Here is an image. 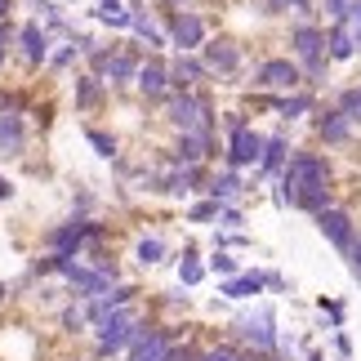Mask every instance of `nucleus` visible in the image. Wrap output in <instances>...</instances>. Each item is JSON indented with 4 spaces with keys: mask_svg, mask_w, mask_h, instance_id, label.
I'll use <instances>...</instances> for the list:
<instances>
[{
    "mask_svg": "<svg viewBox=\"0 0 361 361\" xmlns=\"http://www.w3.org/2000/svg\"><path fill=\"white\" fill-rule=\"evenodd\" d=\"M232 335H237V339L245 343V353H255L259 361H276V343H281V330H276V312L268 308V303L237 312V322H232Z\"/></svg>",
    "mask_w": 361,
    "mask_h": 361,
    "instance_id": "nucleus-1",
    "label": "nucleus"
},
{
    "mask_svg": "<svg viewBox=\"0 0 361 361\" xmlns=\"http://www.w3.org/2000/svg\"><path fill=\"white\" fill-rule=\"evenodd\" d=\"M165 121H170L174 130H183V134H214V107L197 90L170 94V99H165Z\"/></svg>",
    "mask_w": 361,
    "mask_h": 361,
    "instance_id": "nucleus-2",
    "label": "nucleus"
},
{
    "mask_svg": "<svg viewBox=\"0 0 361 361\" xmlns=\"http://www.w3.org/2000/svg\"><path fill=\"white\" fill-rule=\"evenodd\" d=\"M138 322H143V317H138L134 308H121V312H112V317H103V322L94 326V357H99V361L125 357V348H130Z\"/></svg>",
    "mask_w": 361,
    "mask_h": 361,
    "instance_id": "nucleus-3",
    "label": "nucleus"
},
{
    "mask_svg": "<svg viewBox=\"0 0 361 361\" xmlns=\"http://www.w3.org/2000/svg\"><path fill=\"white\" fill-rule=\"evenodd\" d=\"M330 183V161L322 152H290L286 170H281V192H299V188H322Z\"/></svg>",
    "mask_w": 361,
    "mask_h": 361,
    "instance_id": "nucleus-4",
    "label": "nucleus"
},
{
    "mask_svg": "<svg viewBox=\"0 0 361 361\" xmlns=\"http://www.w3.org/2000/svg\"><path fill=\"white\" fill-rule=\"evenodd\" d=\"M103 237V224H94V219H85V214H76V219H67V224H59V228H49L45 232V245H49V255H80L85 250V241H99Z\"/></svg>",
    "mask_w": 361,
    "mask_h": 361,
    "instance_id": "nucleus-5",
    "label": "nucleus"
},
{
    "mask_svg": "<svg viewBox=\"0 0 361 361\" xmlns=\"http://www.w3.org/2000/svg\"><path fill=\"white\" fill-rule=\"evenodd\" d=\"M174 343H178V330L174 326H147V322H138L130 348H125V361H152V357L170 353Z\"/></svg>",
    "mask_w": 361,
    "mask_h": 361,
    "instance_id": "nucleus-6",
    "label": "nucleus"
},
{
    "mask_svg": "<svg viewBox=\"0 0 361 361\" xmlns=\"http://www.w3.org/2000/svg\"><path fill=\"white\" fill-rule=\"evenodd\" d=\"M317 232H322V237L335 245V250H343V255H348V250L357 245V224H353V214L335 210V205L317 214Z\"/></svg>",
    "mask_w": 361,
    "mask_h": 361,
    "instance_id": "nucleus-7",
    "label": "nucleus"
},
{
    "mask_svg": "<svg viewBox=\"0 0 361 361\" xmlns=\"http://www.w3.org/2000/svg\"><path fill=\"white\" fill-rule=\"evenodd\" d=\"M63 281L76 290V299H99V295H107V290L116 286V276H107V272H99V268H80V263H67V272H63Z\"/></svg>",
    "mask_w": 361,
    "mask_h": 361,
    "instance_id": "nucleus-8",
    "label": "nucleus"
},
{
    "mask_svg": "<svg viewBox=\"0 0 361 361\" xmlns=\"http://www.w3.org/2000/svg\"><path fill=\"white\" fill-rule=\"evenodd\" d=\"M299 80H303V72H299V63H290V59H268L255 72V85L259 90H290V94H295Z\"/></svg>",
    "mask_w": 361,
    "mask_h": 361,
    "instance_id": "nucleus-9",
    "label": "nucleus"
},
{
    "mask_svg": "<svg viewBox=\"0 0 361 361\" xmlns=\"http://www.w3.org/2000/svg\"><path fill=\"white\" fill-rule=\"evenodd\" d=\"M170 45L178 54H192L205 45V18L201 13H174L170 18Z\"/></svg>",
    "mask_w": 361,
    "mask_h": 361,
    "instance_id": "nucleus-10",
    "label": "nucleus"
},
{
    "mask_svg": "<svg viewBox=\"0 0 361 361\" xmlns=\"http://www.w3.org/2000/svg\"><path fill=\"white\" fill-rule=\"evenodd\" d=\"M263 143H268V138H263V134H255V130L228 134V170H241V165H259V157H263Z\"/></svg>",
    "mask_w": 361,
    "mask_h": 361,
    "instance_id": "nucleus-11",
    "label": "nucleus"
},
{
    "mask_svg": "<svg viewBox=\"0 0 361 361\" xmlns=\"http://www.w3.org/2000/svg\"><path fill=\"white\" fill-rule=\"evenodd\" d=\"M276 201L281 205H295V210H303V214H322V210H330L335 205V192H330V183H322V188H299V192H276Z\"/></svg>",
    "mask_w": 361,
    "mask_h": 361,
    "instance_id": "nucleus-12",
    "label": "nucleus"
},
{
    "mask_svg": "<svg viewBox=\"0 0 361 361\" xmlns=\"http://www.w3.org/2000/svg\"><path fill=\"white\" fill-rule=\"evenodd\" d=\"M205 49V72H219V76H237L241 72V49L232 45V40H210V45H201Z\"/></svg>",
    "mask_w": 361,
    "mask_h": 361,
    "instance_id": "nucleus-13",
    "label": "nucleus"
},
{
    "mask_svg": "<svg viewBox=\"0 0 361 361\" xmlns=\"http://www.w3.org/2000/svg\"><path fill=\"white\" fill-rule=\"evenodd\" d=\"M134 85H138V94H143V99H161V94L170 90V63H161V59L138 63Z\"/></svg>",
    "mask_w": 361,
    "mask_h": 361,
    "instance_id": "nucleus-14",
    "label": "nucleus"
},
{
    "mask_svg": "<svg viewBox=\"0 0 361 361\" xmlns=\"http://www.w3.org/2000/svg\"><path fill=\"white\" fill-rule=\"evenodd\" d=\"M214 157V134H178L174 165H201Z\"/></svg>",
    "mask_w": 361,
    "mask_h": 361,
    "instance_id": "nucleus-15",
    "label": "nucleus"
},
{
    "mask_svg": "<svg viewBox=\"0 0 361 361\" xmlns=\"http://www.w3.org/2000/svg\"><path fill=\"white\" fill-rule=\"evenodd\" d=\"M290 45H295V54H299V63H317V59H326V32L322 27H295L290 32Z\"/></svg>",
    "mask_w": 361,
    "mask_h": 361,
    "instance_id": "nucleus-16",
    "label": "nucleus"
},
{
    "mask_svg": "<svg viewBox=\"0 0 361 361\" xmlns=\"http://www.w3.org/2000/svg\"><path fill=\"white\" fill-rule=\"evenodd\" d=\"M210 72H205V63L201 59H192V54H178V59L170 63V85L183 94V90H192L197 80H205Z\"/></svg>",
    "mask_w": 361,
    "mask_h": 361,
    "instance_id": "nucleus-17",
    "label": "nucleus"
},
{
    "mask_svg": "<svg viewBox=\"0 0 361 361\" xmlns=\"http://www.w3.org/2000/svg\"><path fill=\"white\" fill-rule=\"evenodd\" d=\"M312 130L322 134L326 143H335V147H339V143H348V138H353V121H348V116H343L339 107H335V112H317Z\"/></svg>",
    "mask_w": 361,
    "mask_h": 361,
    "instance_id": "nucleus-18",
    "label": "nucleus"
},
{
    "mask_svg": "<svg viewBox=\"0 0 361 361\" xmlns=\"http://www.w3.org/2000/svg\"><path fill=\"white\" fill-rule=\"evenodd\" d=\"M18 45H23L27 67H40V63L49 59V36H45V27H36V23H27L23 32H18Z\"/></svg>",
    "mask_w": 361,
    "mask_h": 361,
    "instance_id": "nucleus-19",
    "label": "nucleus"
},
{
    "mask_svg": "<svg viewBox=\"0 0 361 361\" xmlns=\"http://www.w3.org/2000/svg\"><path fill=\"white\" fill-rule=\"evenodd\" d=\"M205 192H210V201H219V205H237V197L245 192V183H241L237 170H224V174L205 178Z\"/></svg>",
    "mask_w": 361,
    "mask_h": 361,
    "instance_id": "nucleus-20",
    "label": "nucleus"
},
{
    "mask_svg": "<svg viewBox=\"0 0 361 361\" xmlns=\"http://www.w3.org/2000/svg\"><path fill=\"white\" fill-rule=\"evenodd\" d=\"M23 143H27L23 116H18V112H0V152H5V157H18Z\"/></svg>",
    "mask_w": 361,
    "mask_h": 361,
    "instance_id": "nucleus-21",
    "label": "nucleus"
},
{
    "mask_svg": "<svg viewBox=\"0 0 361 361\" xmlns=\"http://www.w3.org/2000/svg\"><path fill=\"white\" fill-rule=\"evenodd\" d=\"M219 295H228V299H255L263 295V272H237V276H228L224 286H219Z\"/></svg>",
    "mask_w": 361,
    "mask_h": 361,
    "instance_id": "nucleus-22",
    "label": "nucleus"
},
{
    "mask_svg": "<svg viewBox=\"0 0 361 361\" xmlns=\"http://www.w3.org/2000/svg\"><path fill=\"white\" fill-rule=\"evenodd\" d=\"M72 99H76V112H94V107H103L107 90H103V80H99V76H76Z\"/></svg>",
    "mask_w": 361,
    "mask_h": 361,
    "instance_id": "nucleus-23",
    "label": "nucleus"
},
{
    "mask_svg": "<svg viewBox=\"0 0 361 361\" xmlns=\"http://www.w3.org/2000/svg\"><path fill=\"white\" fill-rule=\"evenodd\" d=\"M286 161H290V147H286V138H281V134H272L268 143H263V157H259V178H268V174H281V170H286Z\"/></svg>",
    "mask_w": 361,
    "mask_h": 361,
    "instance_id": "nucleus-24",
    "label": "nucleus"
},
{
    "mask_svg": "<svg viewBox=\"0 0 361 361\" xmlns=\"http://www.w3.org/2000/svg\"><path fill=\"white\" fill-rule=\"evenodd\" d=\"M353 54H357V36H353V27H348V23H335V32L326 36V59L343 63V59H353Z\"/></svg>",
    "mask_w": 361,
    "mask_h": 361,
    "instance_id": "nucleus-25",
    "label": "nucleus"
},
{
    "mask_svg": "<svg viewBox=\"0 0 361 361\" xmlns=\"http://www.w3.org/2000/svg\"><path fill=\"white\" fill-rule=\"evenodd\" d=\"M165 255H170V250H165L161 237H143V241L134 245V259L143 263V268H157V263H165Z\"/></svg>",
    "mask_w": 361,
    "mask_h": 361,
    "instance_id": "nucleus-26",
    "label": "nucleus"
},
{
    "mask_svg": "<svg viewBox=\"0 0 361 361\" xmlns=\"http://www.w3.org/2000/svg\"><path fill=\"white\" fill-rule=\"evenodd\" d=\"M99 18L107 27H130L134 23V9H125L121 0H99Z\"/></svg>",
    "mask_w": 361,
    "mask_h": 361,
    "instance_id": "nucleus-27",
    "label": "nucleus"
},
{
    "mask_svg": "<svg viewBox=\"0 0 361 361\" xmlns=\"http://www.w3.org/2000/svg\"><path fill=\"white\" fill-rule=\"evenodd\" d=\"M130 27H134V32H138V40H147V45H152V49H161V45H170V36H165V32H161V27H157V23H152V18H143V13H134V23H130Z\"/></svg>",
    "mask_w": 361,
    "mask_h": 361,
    "instance_id": "nucleus-28",
    "label": "nucleus"
},
{
    "mask_svg": "<svg viewBox=\"0 0 361 361\" xmlns=\"http://www.w3.org/2000/svg\"><path fill=\"white\" fill-rule=\"evenodd\" d=\"M210 272L228 281V276H237V272H245V268H241V259L232 255V250H214V255H210Z\"/></svg>",
    "mask_w": 361,
    "mask_h": 361,
    "instance_id": "nucleus-29",
    "label": "nucleus"
},
{
    "mask_svg": "<svg viewBox=\"0 0 361 361\" xmlns=\"http://www.w3.org/2000/svg\"><path fill=\"white\" fill-rule=\"evenodd\" d=\"M201 361H259V357L245 348H232V343H214V348H201Z\"/></svg>",
    "mask_w": 361,
    "mask_h": 361,
    "instance_id": "nucleus-30",
    "label": "nucleus"
},
{
    "mask_svg": "<svg viewBox=\"0 0 361 361\" xmlns=\"http://www.w3.org/2000/svg\"><path fill=\"white\" fill-rule=\"evenodd\" d=\"M276 112H281L286 121H295L303 112H312V94H286V99H276Z\"/></svg>",
    "mask_w": 361,
    "mask_h": 361,
    "instance_id": "nucleus-31",
    "label": "nucleus"
},
{
    "mask_svg": "<svg viewBox=\"0 0 361 361\" xmlns=\"http://www.w3.org/2000/svg\"><path fill=\"white\" fill-rule=\"evenodd\" d=\"M178 281H183V286H201L205 281V263L197 259V250H188L183 263H178Z\"/></svg>",
    "mask_w": 361,
    "mask_h": 361,
    "instance_id": "nucleus-32",
    "label": "nucleus"
},
{
    "mask_svg": "<svg viewBox=\"0 0 361 361\" xmlns=\"http://www.w3.org/2000/svg\"><path fill=\"white\" fill-rule=\"evenodd\" d=\"M85 138H90V147L99 152V157H107V161L116 157V138L107 134V130H99V125H90V130H85Z\"/></svg>",
    "mask_w": 361,
    "mask_h": 361,
    "instance_id": "nucleus-33",
    "label": "nucleus"
},
{
    "mask_svg": "<svg viewBox=\"0 0 361 361\" xmlns=\"http://www.w3.org/2000/svg\"><path fill=\"white\" fill-rule=\"evenodd\" d=\"M339 112L361 125V85H353V90H343V94H339Z\"/></svg>",
    "mask_w": 361,
    "mask_h": 361,
    "instance_id": "nucleus-34",
    "label": "nucleus"
},
{
    "mask_svg": "<svg viewBox=\"0 0 361 361\" xmlns=\"http://www.w3.org/2000/svg\"><path fill=\"white\" fill-rule=\"evenodd\" d=\"M219 210H224L219 201H197L188 210V224H210V219H219Z\"/></svg>",
    "mask_w": 361,
    "mask_h": 361,
    "instance_id": "nucleus-35",
    "label": "nucleus"
},
{
    "mask_svg": "<svg viewBox=\"0 0 361 361\" xmlns=\"http://www.w3.org/2000/svg\"><path fill=\"white\" fill-rule=\"evenodd\" d=\"M59 326L67 330V335H80L90 322H85V308H63V317H59Z\"/></svg>",
    "mask_w": 361,
    "mask_h": 361,
    "instance_id": "nucleus-36",
    "label": "nucleus"
},
{
    "mask_svg": "<svg viewBox=\"0 0 361 361\" xmlns=\"http://www.w3.org/2000/svg\"><path fill=\"white\" fill-rule=\"evenodd\" d=\"M317 308L330 317V330H343V303H339V299H322Z\"/></svg>",
    "mask_w": 361,
    "mask_h": 361,
    "instance_id": "nucleus-37",
    "label": "nucleus"
},
{
    "mask_svg": "<svg viewBox=\"0 0 361 361\" xmlns=\"http://www.w3.org/2000/svg\"><path fill=\"white\" fill-rule=\"evenodd\" d=\"M219 224H224L228 232H241V224H245V214L237 210V205H224V210H219Z\"/></svg>",
    "mask_w": 361,
    "mask_h": 361,
    "instance_id": "nucleus-38",
    "label": "nucleus"
},
{
    "mask_svg": "<svg viewBox=\"0 0 361 361\" xmlns=\"http://www.w3.org/2000/svg\"><path fill=\"white\" fill-rule=\"evenodd\" d=\"M286 9L308 13V0H268V13H286Z\"/></svg>",
    "mask_w": 361,
    "mask_h": 361,
    "instance_id": "nucleus-39",
    "label": "nucleus"
},
{
    "mask_svg": "<svg viewBox=\"0 0 361 361\" xmlns=\"http://www.w3.org/2000/svg\"><path fill=\"white\" fill-rule=\"evenodd\" d=\"M224 130H228V134H241V130H250L245 112H228V116H224Z\"/></svg>",
    "mask_w": 361,
    "mask_h": 361,
    "instance_id": "nucleus-40",
    "label": "nucleus"
},
{
    "mask_svg": "<svg viewBox=\"0 0 361 361\" xmlns=\"http://www.w3.org/2000/svg\"><path fill=\"white\" fill-rule=\"evenodd\" d=\"M326 13L335 23H348V0H326Z\"/></svg>",
    "mask_w": 361,
    "mask_h": 361,
    "instance_id": "nucleus-41",
    "label": "nucleus"
},
{
    "mask_svg": "<svg viewBox=\"0 0 361 361\" xmlns=\"http://www.w3.org/2000/svg\"><path fill=\"white\" fill-rule=\"evenodd\" d=\"M335 353H339V361H353V339L343 330H335Z\"/></svg>",
    "mask_w": 361,
    "mask_h": 361,
    "instance_id": "nucleus-42",
    "label": "nucleus"
},
{
    "mask_svg": "<svg viewBox=\"0 0 361 361\" xmlns=\"http://www.w3.org/2000/svg\"><path fill=\"white\" fill-rule=\"evenodd\" d=\"M348 268H353V281L361 286V241H357V245L348 250Z\"/></svg>",
    "mask_w": 361,
    "mask_h": 361,
    "instance_id": "nucleus-43",
    "label": "nucleus"
},
{
    "mask_svg": "<svg viewBox=\"0 0 361 361\" xmlns=\"http://www.w3.org/2000/svg\"><path fill=\"white\" fill-rule=\"evenodd\" d=\"M76 54H80L76 45H63V49H59V54H54V59H49V63H54V67H67V63H72V59H76Z\"/></svg>",
    "mask_w": 361,
    "mask_h": 361,
    "instance_id": "nucleus-44",
    "label": "nucleus"
},
{
    "mask_svg": "<svg viewBox=\"0 0 361 361\" xmlns=\"http://www.w3.org/2000/svg\"><path fill=\"white\" fill-rule=\"evenodd\" d=\"M348 27L361 32V0H348Z\"/></svg>",
    "mask_w": 361,
    "mask_h": 361,
    "instance_id": "nucleus-45",
    "label": "nucleus"
},
{
    "mask_svg": "<svg viewBox=\"0 0 361 361\" xmlns=\"http://www.w3.org/2000/svg\"><path fill=\"white\" fill-rule=\"evenodd\" d=\"M263 290H286V276L281 272H263Z\"/></svg>",
    "mask_w": 361,
    "mask_h": 361,
    "instance_id": "nucleus-46",
    "label": "nucleus"
},
{
    "mask_svg": "<svg viewBox=\"0 0 361 361\" xmlns=\"http://www.w3.org/2000/svg\"><path fill=\"white\" fill-rule=\"evenodd\" d=\"M9 40H13V27H9V23H0V54L9 49Z\"/></svg>",
    "mask_w": 361,
    "mask_h": 361,
    "instance_id": "nucleus-47",
    "label": "nucleus"
},
{
    "mask_svg": "<svg viewBox=\"0 0 361 361\" xmlns=\"http://www.w3.org/2000/svg\"><path fill=\"white\" fill-rule=\"evenodd\" d=\"M9 197H13V183H9L5 174H0V201H9Z\"/></svg>",
    "mask_w": 361,
    "mask_h": 361,
    "instance_id": "nucleus-48",
    "label": "nucleus"
},
{
    "mask_svg": "<svg viewBox=\"0 0 361 361\" xmlns=\"http://www.w3.org/2000/svg\"><path fill=\"white\" fill-rule=\"evenodd\" d=\"M308 361H326V353H322V348H312V353H308Z\"/></svg>",
    "mask_w": 361,
    "mask_h": 361,
    "instance_id": "nucleus-49",
    "label": "nucleus"
},
{
    "mask_svg": "<svg viewBox=\"0 0 361 361\" xmlns=\"http://www.w3.org/2000/svg\"><path fill=\"white\" fill-rule=\"evenodd\" d=\"M5 13H9V0H0V23H5Z\"/></svg>",
    "mask_w": 361,
    "mask_h": 361,
    "instance_id": "nucleus-50",
    "label": "nucleus"
},
{
    "mask_svg": "<svg viewBox=\"0 0 361 361\" xmlns=\"http://www.w3.org/2000/svg\"><path fill=\"white\" fill-rule=\"evenodd\" d=\"M165 5H183V0H165Z\"/></svg>",
    "mask_w": 361,
    "mask_h": 361,
    "instance_id": "nucleus-51",
    "label": "nucleus"
},
{
    "mask_svg": "<svg viewBox=\"0 0 361 361\" xmlns=\"http://www.w3.org/2000/svg\"><path fill=\"white\" fill-rule=\"evenodd\" d=\"M0 67H5V54H0Z\"/></svg>",
    "mask_w": 361,
    "mask_h": 361,
    "instance_id": "nucleus-52",
    "label": "nucleus"
}]
</instances>
